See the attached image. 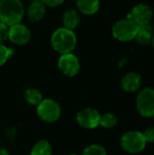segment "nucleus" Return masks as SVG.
<instances>
[{"label":"nucleus","instance_id":"nucleus-1","mask_svg":"<svg viewBox=\"0 0 154 155\" xmlns=\"http://www.w3.org/2000/svg\"><path fill=\"white\" fill-rule=\"evenodd\" d=\"M51 43L53 48L56 52L64 54L72 53V51L75 48L77 39L73 30L66 27H61L53 33Z\"/></svg>","mask_w":154,"mask_h":155},{"label":"nucleus","instance_id":"nucleus-2","mask_svg":"<svg viewBox=\"0 0 154 155\" xmlns=\"http://www.w3.org/2000/svg\"><path fill=\"white\" fill-rule=\"evenodd\" d=\"M24 16V6L20 0H0V22L8 26L18 24Z\"/></svg>","mask_w":154,"mask_h":155},{"label":"nucleus","instance_id":"nucleus-3","mask_svg":"<svg viewBox=\"0 0 154 155\" xmlns=\"http://www.w3.org/2000/svg\"><path fill=\"white\" fill-rule=\"evenodd\" d=\"M147 143L142 132L129 131L121 138L122 148L129 153H139L145 149Z\"/></svg>","mask_w":154,"mask_h":155},{"label":"nucleus","instance_id":"nucleus-4","mask_svg":"<svg viewBox=\"0 0 154 155\" xmlns=\"http://www.w3.org/2000/svg\"><path fill=\"white\" fill-rule=\"evenodd\" d=\"M138 27L139 25L128 18L121 19L113 25L112 28V34L117 40L122 42H128L135 39Z\"/></svg>","mask_w":154,"mask_h":155},{"label":"nucleus","instance_id":"nucleus-5","mask_svg":"<svg viewBox=\"0 0 154 155\" xmlns=\"http://www.w3.org/2000/svg\"><path fill=\"white\" fill-rule=\"evenodd\" d=\"M136 108L143 117H154V89L146 87L141 90L136 98Z\"/></svg>","mask_w":154,"mask_h":155},{"label":"nucleus","instance_id":"nucleus-6","mask_svg":"<svg viewBox=\"0 0 154 155\" xmlns=\"http://www.w3.org/2000/svg\"><path fill=\"white\" fill-rule=\"evenodd\" d=\"M37 115L45 123H54L61 116V107L53 99H43L37 105Z\"/></svg>","mask_w":154,"mask_h":155},{"label":"nucleus","instance_id":"nucleus-7","mask_svg":"<svg viewBox=\"0 0 154 155\" xmlns=\"http://www.w3.org/2000/svg\"><path fill=\"white\" fill-rule=\"evenodd\" d=\"M153 17V11L152 8L143 3L138 4L134 5L131 12L127 15L128 19L134 22L137 25H143L150 24Z\"/></svg>","mask_w":154,"mask_h":155},{"label":"nucleus","instance_id":"nucleus-8","mask_svg":"<svg viewBox=\"0 0 154 155\" xmlns=\"http://www.w3.org/2000/svg\"><path fill=\"white\" fill-rule=\"evenodd\" d=\"M101 114L93 108H85L76 115L78 124L85 129H94L100 125Z\"/></svg>","mask_w":154,"mask_h":155},{"label":"nucleus","instance_id":"nucleus-9","mask_svg":"<svg viewBox=\"0 0 154 155\" xmlns=\"http://www.w3.org/2000/svg\"><path fill=\"white\" fill-rule=\"evenodd\" d=\"M58 67L60 71L68 77L76 75L80 70V63L76 55L72 53L64 54L58 61Z\"/></svg>","mask_w":154,"mask_h":155},{"label":"nucleus","instance_id":"nucleus-10","mask_svg":"<svg viewBox=\"0 0 154 155\" xmlns=\"http://www.w3.org/2000/svg\"><path fill=\"white\" fill-rule=\"evenodd\" d=\"M8 38L14 44L18 45H25L31 38V33L29 29L20 23L9 26Z\"/></svg>","mask_w":154,"mask_h":155},{"label":"nucleus","instance_id":"nucleus-11","mask_svg":"<svg viewBox=\"0 0 154 155\" xmlns=\"http://www.w3.org/2000/svg\"><path fill=\"white\" fill-rule=\"evenodd\" d=\"M142 83L143 79L140 74L136 72H130L123 77L121 85L125 92L133 93L141 88Z\"/></svg>","mask_w":154,"mask_h":155},{"label":"nucleus","instance_id":"nucleus-12","mask_svg":"<svg viewBox=\"0 0 154 155\" xmlns=\"http://www.w3.org/2000/svg\"><path fill=\"white\" fill-rule=\"evenodd\" d=\"M45 14V5L40 0L35 2H31V5L27 8L28 19L32 22L40 21Z\"/></svg>","mask_w":154,"mask_h":155},{"label":"nucleus","instance_id":"nucleus-13","mask_svg":"<svg viewBox=\"0 0 154 155\" xmlns=\"http://www.w3.org/2000/svg\"><path fill=\"white\" fill-rule=\"evenodd\" d=\"M153 35V27L150 24L143 25H139L135 39L140 45H147L151 44Z\"/></svg>","mask_w":154,"mask_h":155},{"label":"nucleus","instance_id":"nucleus-14","mask_svg":"<svg viewBox=\"0 0 154 155\" xmlns=\"http://www.w3.org/2000/svg\"><path fill=\"white\" fill-rule=\"evenodd\" d=\"M77 7L79 11L84 15H93L100 7L99 0H77Z\"/></svg>","mask_w":154,"mask_h":155},{"label":"nucleus","instance_id":"nucleus-15","mask_svg":"<svg viewBox=\"0 0 154 155\" xmlns=\"http://www.w3.org/2000/svg\"><path fill=\"white\" fill-rule=\"evenodd\" d=\"M80 14L75 9H69L64 12L63 15V22L64 25V27L68 29H74L80 23Z\"/></svg>","mask_w":154,"mask_h":155},{"label":"nucleus","instance_id":"nucleus-16","mask_svg":"<svg viewBox=\"0 0 154 155\" xmlns=\"http://www.w3.org/2000/svg\"><path fill=\"white\" fill-rule=\"evenodd\" d=\"M30 155H52V146L49 142L41 140L33 146Z\"/></svg>","mask_w":154,"mask_h":155},{"label":"nucleus","instance_id":"nucleus-17","mask_svg":"<svg viewBox=\"0 0 154 155\" xmlns=\"http://www.w3.org/2000/svg\"><path fill=\"white\" fill-rule=\"evenodd\" d=\"M24 97H25V101L29 104H32V105H38L41 103V101L43 100V96H42V94L40 93V91L37 89H34V88L26 89L25 91Z\"/></svg>","mask_w":154,"mask_h":155},{"label":"nucleus","instance_id":"nucleus-18","mask_svg":"<svg viewBox=\"0 0 154 155\" xmlns=\"http://www.w3.org/2000/svg\"><path fill=\"white\" fill-rule=\"evenodd\" d=\"M118 123V119L115 114L112 113H107L101 115L100 119V125L105 129H112Z\"/></svg>","mask_w":154,"mask_h":155},{"label":"nucleus","instance_id":"nucleus-19","mask_svg":"<svg viewBox=\"0 0 154 155\" xmlns=\"http://www.w3.org/2000/svg\"><path fill=\"white\" fill-rule=\"evenodd\" d=\"M82 155H107V153L102 145L91 144L84 150Z\"/></svg>","mask_w":154,"mask_h":155},{"label":"nucleus","instance_id":"nucleus-20","mask_svg":"<svg viewBox=\"0 0 154 155\" xmlns=\"http://www.w3.org/2000/svg\"><path fill=\"white\" fill-rule=\"evenodd\" d=\"M13 54V50L0 44V66L5 64L8 58Z\"/></svg>","mask_w":154,"mask_h":155},{"label":"nucleus","instance_id":"nucleus-21","mask_svg":"<svg viewBox=\"0 0 154 155\" xmlns=\"http://www.w3.org/2000/svg\"><path fill=\"white\" fill-rule=\"evenodd\" d=\"M146 143H154V126H150L143 133Z\"/></svg>","mask_w":154,"mask_h":155},{"label":"nucleus","instance_id":"nucleus-22","mask_svg":"<svg viewBox=\"0 0 154 155\" xmlns=\"http://www.w3.org/2000/svg\"><path fill=\"white\" fill-rule=\"evenodd\" d=\"M8 31L9 26L0 22V43H3L8 38Z\"/></svg>","mask_w":154,"mask_h":155},{"label":"nucleus","instance_id":"nucleus-23","mask_svg":"<svg viewBox=\"0 0 154 155\" xmlns=\"http://www.w3.org/2000/svg\"><path fill=\"white\" fill-rule=\"evenodd\" d=\"M64 0H42V2L45 5H48V6H51V7H55V6H58L60 5Z\"/></svg>","mask_w":154,"mask_h":155},{"label":"nucleus","instance_id":"nucleus-24","mask_svg":"<svg viewBox=\"0 0 154 155\" xmlns=\"http://www.w3.org/2000/svg\"><path fill=\"white\" fill-rule=\"evenodd\" d=\"M0 155H9V153L5 148H0Z\"/></svg>","mask_w":154,"mask_h":155},{"label":"nucleus","instance_id":"nucleus-25","mask_svg":"<svg viewBox=\"0 0 154 155\" xmlns=\"http://www.w3.org/2000/svg\"><path fill=\"white\" fill-rule=\"evenodd\" d=\"M151 44H152V47H153V49H154V35H153V36H152V39Z\"/></svg>","mask_w":154,"mask_h":155},{"label":"nucleus","instance_id":"nucleus-26","mask_svg":"<svg viewBox=\"0 0 154 155\" xmlns=\"http://www.w3.org/2000/svg\"><path fill=\"white\" fill-rule=\"evenodd\" d=\"M29 1H31V2H35V1H40V0H29Z\"/></svg>","mask_w":154,"mask_h":155},{"label":"nucleus","instance_id":"nucleus-27","mask_svg":"<svg viewBox=\"0 0 154 155\" xmlns=\"http://www.w3.org/2000/svg\"><path fill=\"white\" fill-rule=\"evenodd\" d=\"M69 155H79V154H76V153H72V154H69Z\"/></svg>","mask_w":154,"mask_h":155}]
</instances>
